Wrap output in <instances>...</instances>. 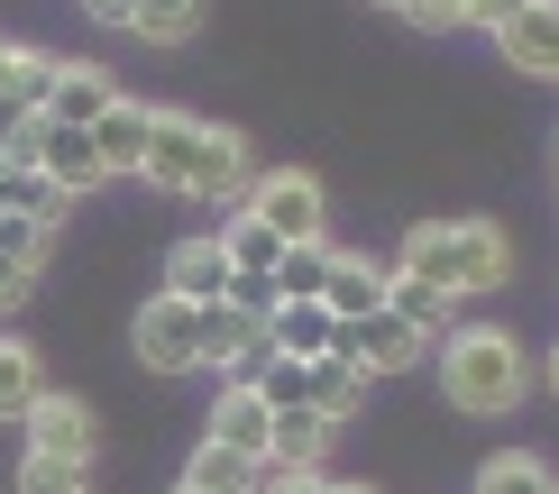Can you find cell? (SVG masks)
<instances>
[{
    "instance_id": "cell-1",
    "label": "cell",
    "mask_w": 559,
    "mask_h": 494,
    "mask_svg": "<svg viewBox=\"0 0 559 494\" xmlns=\"http://www.w3.org/2000/svg\"><path fill=\"white\" fill-rule=\"evenodd\" d=\"M138 174L156 183V193H183V202H239L248 193V137L221 129V120H193V110H156L147 129V165Z\"/></svg>"
},
{
    "instance_id": "cell-2",
    "label": "cell",
    "mask_w": 559,
    "mask_h": 494,
    "mask_svg": "<svg viewBox=\"0 0 559 494\" xmlns=\"http://www.w3.org/2000/svg\"><path fill=\"white\" fill-rule=\"evenodd\" d=\"M431 366H440L450 412H468V421H504L532 394L523 339H514V329H496V321H450V339L431 348Z\"/></svg>"
},
{
    "instance_id": "cell-3",
    "label": "cell",
    "mask_w": 559,
    "mask_h": 494,
    "mask_svg": "<svg viewBox=\"0 0 559 494\" xmlns=\"http://www.w3.org/2000/svg\"><path fill=\"white\" fill-rule=\"evenodd\" d=\"M394 266L440 285L450 302H477V293H504V275H514V239H504L496 220H413L404 248H394Z\"/></svg>"
},
{
    "instance_id": "cell-4",
    "label": "cell",
    "mask_w": 559,
    "mask_h": 494,
    "mask_svg": "<svg viewBox=\"0 0 559 494\" xmlns=\"http://www.w3.org/2000/svg\"><path fill=\"white\" fill-rule=\"evenodd\" d=\"M248 220H266L285 248H312V239H331V193H321V174H302V165H275V174H248V193H239Z\"/></svg>"
},
{
    "instance_id": "cell-5",
    "label": "cell",
    "mask_w": 559,
    "mask_h": 494,
    "mask_svg": "<svg viewBox=\"0 0 559 494\" xmlns=\"http://www.w3.org/2000/svg\"><path fill=\"white\" fill-rule=\"evenodd\" d=\"M129 348H138V366H156V375H193L202 366V302L147 293L138 321H129Z\"/></svg>"
},
{
    "instance_id": "cell-6",
    "label": "cell",
    "mask_w": 559,
    "mask_h": 494,
    "mask_svg": "<svg viewBox=\"0 0 559 494\" xmlns=\"http://www.w3.org/2000/svg\"><path fill=\"white\" fill-rule=\"evenodd\" d=\"M331 358H340V366H358L367 385H377V375H404V366H423V358H431V339H423L413 321H394V312H367V321H340Z\"/></svg>"
},
{
    "instance_id": "cell-7",
    "label": "cell",
    "mask_w": 559,
    "mask_h": 494,
    "mask_svg": "<svg viewBox=\"0 0 559 494\" xmlns=\"http://www.w3.org/2000/svg\"><path fill=\"white\" fill-rule=\"evenodd\" d=\"M28 165L56 183L64 202H83V193H102V183H110V174H102V147H92V129H64V120H37V156H28Z\"/></svg>"
},
{
    "instance_id": "cell-8",
    "label": "cell",
    "mask_w": 559,
    "mask_h": 494,
    "mask_svg": "<svg viewBox=\"0 0 559 494\" xmlns=\"http://www.w3.org/2000/svg\"><path fill=\"white\" fill-rule=\"evenodd\" d=\"M496 56L514 64V74H542V83H559V0H523L514 19H496Z\"/></svg>"
},
{
    "instance_id": "cell-9",
    "label": "cell",
    "mask_w": 559,
    "mask_h": 494,
    "mask_svg": "<svg viewBox=\"0 0 559 494\" xmlns=\"http://www.w3.org/2000/svg\"><path fill=\"white\" fill-rule=\"evenodd\" d=\"M331 439H340V421H321V412L285 403V412L266 421V467H285V477H321V458H331Z\"/></svg>"
},
{
    "instance_id": "cell-10",
    "label": "cell",
    "mask_w": 559,
    "mask_h": 494,
    "mask_svg": "<svg viewBox=\"0 0 559 494\" xmlns=\"http://www.w3.org/2000/svg\"><path fill=\"white\" fill-rule=\"evenodd\" d=\"M28 449H56V458H83V467H92V449H102V421H92V403H74V394H37Z\"/></svg>"
},
{
    "instance_id": "cell-11",
    "label": "cell",
    "mask_w": 559,
    "mask_h": 494,
    "mask_svg": "<svg viewBox=\"0 0 559 494\" xmlns=\"http://www.w3.org/2000/svg\"><path fill=\"white\" fill-rule=\"evenodd\" d=\"M147 129H156V101H110L102 120H92V147H102V174H138L147 165Z\"/></svg>"
},
{
    "instance_id": "cell-12",
    "label": "cell",
    "mask_w": 559,
    "mask_h": 494,
    "mask_svg": "<svg viewBox=\"0 0 559 494\" xmlns=\"http://www.w3.org/2000/svg\"><path fill=\"white\" fill-rule=\"evenodd\" d=\"M110 101H120V83H110L102 64L64 56V64H56V92H46V120H64V129H92V120H102Z\"/></svg>"
},
{
    "instance_id": "cell-13",
    "label": "cell",
    "mask_w": 559,
    "mask_h": 494,
    "mask_svg": "<svg viewBox=\"0 0 559 494\" xmlns=\"http://www.w3.org/2000/svg\"><path fill=\"white\" fill-rule=\"evenodd\" d=\"M321 312L331 321H367V312H385V266L377 256H331V275H321Z\"/></svg>"
},
{
    "instance_id": "cell-14",
    "label": "cell",
    "mask_w": 559,
    "mask_h": 494,
    "mask_svg": "<svg viewBox=\"0 0 559 494\" xmlns=\"http://www.w3.org/2000/svg\"><path fill=\"white\" fill-rule=\"evenodd\" d=\"M266 394L258 385H221V403L212 421H202V439H221V449H239V458H266Z\"/></svg>"
},
{
    "instance_id": "cell-15",
    "label": "cell",
    "mask_w": 559,
    "mask_h": 494,
    "mask_svg": "<svg viewBox=\"0 0 559 494\" xmlns=\"http://www.w3.org/2000/svg\"><path fill=\"white\" fill-rule=\"evenodd\" d=\"M229 275H239V266L221 256L212 229H202V239H183V248L166 256V293H183V302H221V293H229Z\"/></svg>"
},
{
    "instance_id": "cell-16",
    "label": "cell",
    "mask_w": 559,
    "mask_h": 494,
    "mask_svg": "<svg viewBox=\"0 0 559 494\" xmlns=\"http://www.w3.org/2000/svg\"><path fill=\"white\" fill-rule=\"evenodd\" d=\"M385 312H394V321H413V329H423V339L440 348V339H450V321H459V302L440 293V285H423V275L385 266Z\"/></svg>"
},
{
    "instance_id": "cell-17",
    "label": "cell",
    "mask_w": 559,
    "mask_h": 494,
    "mask_svg": "<svg viewBox=\"0 0 559 494\" xmlns=\"http://www.w3.org/2000/svg\"><path fill=\"white\" fill-rule=\"evenodd\" d=\"M183 485H193V494H258L266 485V458H239V449H221V439H193Z\"/></svg>"
},
{
    "instance_id": "cell-18",
    "label": "cell",
    "mask_w": 559,
    "mask_h": 494,
    "mask_svg": "<svg viewBox=\"0 0 559 494\" xmlns=\"http://www.w3.org/2000/svg\"><path fill=\"white\" fill-rule=\"evenodd\" d=\"M212 0H129V37L138 46H193Z\"/></svg>"
},
{
    "instance_id": "cell-19",
    "label": "cell",
    "mask_w": 559,
    "mask_h": 494,
    "mask_svg": "<svg viewBox=\"0 0 559 494\" xmlns=\"http://www.w3.org/2000/svg\"><path fill=\"white\" fill-rule=\"evenodd\" d=\"M358 403H367V375L358 366H340V358H312V375H302V412H321V421H358Z\"/></svg>"
},
{
    "instance_id": "cell-20",
    "label": "cell",
    "mask_w": 559,
    "mask_h": 494,
    "mask_svg": "<svg viewBox=\"0 0 559 494\" xmlns=\"http://www.w3.org/2000/svg\"><path fill=\"white\" fill-rule=\"evenodd\" d=\"M266 339H275V358H331V339H340V321L321 312V302H275V321H266Z\"/></svg>"
},
{
    "instance_id": "cell-21",
    "label": "cell",
    "mask_w": 559,
    "mask_h": 494,
    "mask_svg": "<svg viewBox=\"0 0 559 494\" xmlns=\"http://www.w3.org/2000/svg\"><path fill=\"white\" fill-rule=\"evenodd\" d=\"M37 394H46V358L28 339H0V421H28Z\"/></svg>"
},
{
    "instance_id": "cell-22",
    "label": "cell",
    "mask_w": 559,
    "mask_h": 494,
    "mask_svg": "<svg viewBox=\"0 0 559 494\" xmlns=\"http://www.w3.org/2000/svg\"><path fill=\"white\" fill-rule=\"evenodd\" d=\"M212 239H221V256H229L239 275H275V256H285V239H275L266 220H248V210H229Z\"/></svg>"
},
{
    "instance_id": "cell-23",
    "label": "cell",
    "mask_w": 559,
    "mask_h": 494,
    "mask_svg": "<svg viewBox=\"0 0 559 494\" xmlns=\"http://www.w3.org/2000/svg\"><path fill=\"white\" fill-rule=\"evenodd\" d=\"M468 494H559V477H550L532 449H504V458H486V467H477V485H468Z\"/></svg>"
},
{
    "instance_id": "cell-24",
    "label": "cell",
    "mask_w": 559,
    "mask_h": 494,
    "mask_svg": "<svg viewBox=\"0 0 559 494\" xmlns=\"http://www.w3.org/2000/svg\"><path fill=\"white\" fill-rule=\"evenodd\" d=\"M331 239H312V248H285V256H275V293H285V302H321V275H331Z\"/></svg>"
},
{
    "instance_id": "cell-25",
    "label": "cell",
    "mask_w": 559,
    "mask_h": 494,
    "mask_svg": "<svg viewBox=\"0 0 559 494\" xmlns=\"http://www.w3.org/2000/svg\"><path fill=\"white\" fill-rule=\"evenodd\" d=\"M19 494H92V467L83 458H56V449H28V458H19Z\"/></svg>"
},
{
    "instance_id": "cell-26",
    "label": "cell",
    "mask_w": 559,
    "mask_h": 494,
    "mask_svg": "<svg viewBox=\"0 0 559 494\" xmlns=\"http://www.w3.org/2000/svg\"><path fill=\"white\" fill-rule=\"evenodd\" d=\"M229 312H258V321H275V302H285V293H275V275H229Z\"/></svg>"
},
{
    "instance_id": "cell-27",
    "label": "cell",
    "mask_w": 559,
    "mask_h": 494,
    "mask_svg": "<svg viewBox=\"0 0 559 494\" xmlns=\"http://www.w3.org/2000/svg\"><path fill=\"white\" fill-rule=\"evenodd\" d=\"M28 64H37V46L0 37V101H28Z\"/></svg>"
},
{
    "instance_id": "cell-28",
    "label": "cell",
    "mask_w": 559,
    "mask_h": 494,
    "mask_svg": "<svg viewBox=\"0 0 559 494\" xmlns=\"http://www.w3.org/2000/svg\"><path fill=\"white\" fill-rule=\"evenodd\" d=\"M404 19H413V28H468V0H404Z\"/></svg>"
},
{
    "instance_id": "cell-29",
    "label": "cell",
    "mask_w": 559,
    "mask_h": 494,
    "mask_svg": "<svg viewBox=\"0 0 559 494\" xmlns=\"http://www.w3.org/2000/svg\"><path fill=\"white\" fill-rule=\"evenodd\" d=\"M37 293V266H19V256H0V321L19 312V302Z\"/></svg>"
},
{
    "instance_id": "cell-30",
    "label": "cell",
    "mask_w": 559,
    "mask_h": 494,
    "mask_svg": "<svg viewBox=\"0 0 559 494\" xmlns=\"http://www.w3.org/2000/svg\"><path fill=\"white\" fill-rule=\"evenodd\" d=\"M258 494H331V477H285V467H266Z\"/></svg>"
},
{
    "instance_id": "cell-31",
    "label": "cell",
    "mask_w": 559,
    "mask_h": 494,
    "mask_svg": "<svg viewBox=\"0 0 559 494\" xmlns=\"http://www.w3.org/2000/svg\"><path fill=\"white\" fill-rule=\"evenodd\" d=\"M523 0H468V28H496V19H514Z\"/></svg>"
},
{
    "instance_id": "cell-32",
    "label": "cell",
    "mask_w": 559,
    "mask_h": 494,
    "mask_svg": "<svg viewBox=\"0 0 559 494\" xmlns=\"http://www.w3.org/2000/svg\"><path fill=\"white\" fill-rule=\"evenodd\" d=\"M92 19H102V28H129V0H83Z\"/></svg>"
},
{
    "instance_id": "cell-33",
    "label": "cell",
    "mask_w": 559,
    "mask_h": 494,
    "mask_svg": "<svg viewBox=\"0 0 559 494\" xmlns=\"http://www.w3.org/2000/svg\"><path fill=\"white\" fill-rule=\"evenodd\" d=\"M542 385H550V403H559V339H550V358H542Z\"/></svg>"
},
{
    "instance_id": "cell-34",
    "label": "cell",
    "mask_w": 559,
    "mask_h": 494,
    "mask_svg": "<svg viewBox=\"0 0 559 494\" xmlns=\"http://www.w3.org/2000/svg\"><path fill=\"white\" fill-rule=\"evenodd\" d=\"M331 494H367V485H331Z\"/></svg>"
},
{
    "instance_id": "cell-35",
    "label": "cell",
    "mask_w": 559,
    "mask_h": 494,
    "mask_svg": "<svg viewBox=\"0 0 559 494\" xmlns=\"http://www.w3.org/2000/svg\"><path fill=\"white\" fill-rule=\"evenodd\" d=\"M377 10H404V0H377Z\"/></svg>"
},
{
    "instance_id": "cell-36",
    "label": "cell",
    "mask_w": 559,
    "mask_h": 494,
    "mask_svg": "<svg viewBox=\"0 0 559 494\" xmlns=\"http://www.w3.org/2000/svg\"><path fill=\"white\" fill-rule=\"evenodd\" d=\"M175 494H193V485H175Z\"/></svg>"
}]
</instances>
